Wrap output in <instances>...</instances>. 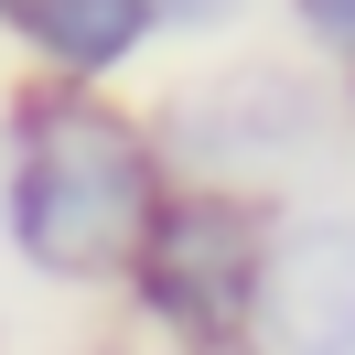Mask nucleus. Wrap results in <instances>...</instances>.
<instances>
[{
  "mask_svg": "<svg viewBox=\"0 0 355 355\" xmlns=\"http://www.w3.org/2000/svg\"><path fill=\"white\" fill-rule=\"evenodd\" d=\"M162 194H173V173H162L140 108L97 87H54V76H33L0 108V237L33 280L54 291L130 280Z\"/></svg>",
  "mask_w": 355,
  "mask_h": 355,
  "instance_id": "f257e3e1",
  "label": "nucleus"
},
{
  "mask_svg": "<svg viewBox=\"0 0 355 355\" xmlns=\"http://www.w3.org/2000/svg\"><path fill=\"white\" fill-rule=\"evenodd\" d=\"M259 248L269 216L259 194H216V183H173L140 226V259H130V312L162 334L173 355H226L248 345V302H259Z\"/></svg>",
  "mask_w": 355,
  "mask_h": 355,
  "instance_id": "f03ea898",
  "label": "nucleus"
},
{
  "mask_svg": "<svg viewBox=\"0 0 355 355\" xmlns=\"http://www.w3.org/2000/svg\"><path fill=\"white\" fill-rule=\"evenodd\" d=\"M323 140V87L291 65H237V76H194L151 108V151L173 183H216V194H248V183L312 162Z\"/></svg>",
  "mask_w": 355,
  "mask_h": 355,
  "instance_id": "7ed1b4c3",
  "label": "nucleus"
},
{
  "mask_svg": "<svg viewBox=\"0 0 355 355\" xmlns=\"http://www.w3.org/2000/svg\"><path fill=\"white\" fill-rule=\"evenodd\" d=\"M248 355H355V216H269Z\"/></svg>",
  "mask_w": 355,
  "mask_h": 355,
  "instance_id": "20e7f679",
  "label": "nucleus"
},
{
  "mask_svg": "<svg viewBox=\"0 0 355 355\" xmlns=\"http://www.w3.org/2000/svg\"><path fill=\"white\" fill-rule=\"evenodd\" d=\"M11 33L33 44V65H44L54 87H108L162 22H151V0H22Z\"/></svg>",
  "mask_w": 355,
  "mask_h": 355,
  "instance_id": "39448f33",
  "label": "nucleus"
},
{
  "mask_svg": "<svg viewBox=\"0 0 355 355\" xmlns=\"http://www.w3.org/2000/svg\"><path fill=\"white\" fill-rule=\"evenodd\" d=\"M291 22H302L323 54H345V65H355V0H291Z\"/></svg>",
  "mask_w": 355,
  "mask_h": 355,
  "instance_id": "423d86ee",
  "label": "nucleus"
},
{
  "mask_svg": "<svg viewBox=\"0 0 355 355\" xmlns=\"http://www.w3.org/2000/svg\"><path fill=\"white\" fill-rule=\"evenodd\" d=\"M237 11H248V0H151V22H162V33H226Z\"/></svg>",
  "mask_w": 355,
  "mask_h": 355,
  "instance_id": "0eeeda50",
  "label": "nucleus"
},
{
  "mask_svg": "<svg viewBox=\"0 0 355 355\" xmlns=\"http://www.w3.org/2000/svg\"><path fill=\"white\" fill-rule=\"evenodd\" d=\"M0 11H22V0H0Z\"/></svg>",
  "mask_w": 355,
  "mask_h": 355,
  "instance_id": "6e6552de",
  "label": "nucleus"
},
{
  "mask_svg": "<svg viewBox=\"0 0 355 355\" xmlns=\"http://www.w3.org/2000/svg\"><path fill=\"white\" fill-rule=\"evenodd\" d=\"M226 355H248V345H226Z\"/></svg>",
  "mask_w": 355,
  "mask_h": 355,
  "instance_id": "1a4fd4ad",
  "label": "nucleus"
}]
</instances>
